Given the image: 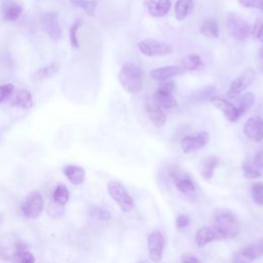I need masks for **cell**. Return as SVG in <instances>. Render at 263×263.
<instances>
[{
  "instance_id": "7",
  "label": "cell",
  "mask_w": 263,
  "mask_h": 263,
  "mask_svg": "<svg viewBox=\"0 0 263 263\" xmlns=\"http://www.w3.org/2000/svg\"><path fill=\"white\" fill-rule=\"evenodd\" d=\"M175 83L167 81L163 83L152 96L153 102L158 105L162 110H172L177 107L178 103L173 95Z\"/></svg>"
},
{
  "instance_id": "45",
  "label": "cell",
  "mask_w": 263,
  "mask_h": 263,
  "mask_svg": "<svg viewBox=\"0 0 263 263\" xmlns=\"http://www.w3.org/2000/svg\"><path fill=\"white\" fill-rule=\"evenodd\" d=\"M258 57H259V59H260L261 61H263V45L260 47V49H259V51H258Z\"/></svg>"
},
{
  "instance_id": "18",
  "label": "cell",
  "mask_w": 263,
  "mask_h": 263,
  "mask_svg": "<svg viewBox=\"0 0 263 263\" xmlns=\"http://www.w3.org/2000/svg\"><path fill=\"white\" fill-rule=\"evenodd\" d=\"M63 173L67 177V179L74 185H80L84 182L85 171L81 166L67 164L63 167Z\"/></svg>"
},
{
  "instance_id": "11",
  "label": "cell",
  "mask_w": 263,
  "mask_h": 263,
  "mask_svg": "<svg viewBox=\"0 0 263 263\" xmlns=\"http://www.w3.org/2000/svg\"><path fill=\"white\" fill-rule=\"evenodd\" d=\"M256 72L253 69L243 70L234 80L230 83L228 93L229 95H238L248 88L255 80Z\"/></svg>"
},
{
  "instance_id": "24",
  "label": "cell",
  "mask_w": 263,
  "mask_h": 263,
  "mask_svg": "<svg viewBox=\"0 0 263 263\" xmlns=\"http://www.w3.org/2000/svg\"><path fill=\"white\" fill-rule=\"evenodd\" d=\"M59 72V65L57 63H51L50 65H47L43 68L37 69L32 74V79L35 81H42L48 78H51Z\"/></svg>"
},
{
  "instance_id": "4",
  "label": "cell",
  "mask_w": 263,
  "mask_h": 263,
  "mask_svg": "<svg viewBox=\"0 0 263 263\" xmlns=\"http://www.w3.org/2000/svg\"><path fill=\"white\" fill-rule=\"evenodd\" d=\"M107 189L111 198L118 204L122 212L127 213L133 209L134 200L119 182L109 181L107 184Z\"/></svg>"
},
{
  "instance_id": "46",
  "label": "cell",
  "mask_w": 263,
  "mask_h": 263,
  "mask_svg": "<svg viewBox=\"0 0 263 263\" xmlns=\"http://www.w3.org/2000/svg\"><path fill=\"white\" fill-rule=\"evenodd\" d=\"M260 69H261V72H262V74H263V64L261 65V67H260Z\"/></svg>"
},
{
  "instance_id": "10",
  "label": "cell",
  "mask_w": 263,
  "mask_h": 263,
  "mask_svg": "<svg viewBox=\"0 0 263 263\" xmlns=\"http://www.w3.org/2000/svg\"><path fill=\"white\" fill-rule=\"evenodd\" d=\"M245 136L252 141L260 142L263 140V118L254 115L249 117L242 127Z\"/></svg>"
},
{
  "instance_id": "6",
  "label": "cell",
  "mask_w": 263,
  "mask_h": 263,
  "mask_svg": "<svg viewBox=\"0 0 263 263\" xmlns=\"http://www.w3.org/2000/svg\"><path fill=\"white\" fill-rule=\"evenodd\" d=\"M138 49L146 57H165L173 52V47L155 39H144L138 42Z\"/></svg>"
},
{
  "instance_id": "20",
  "label": "cell",
  "mask_w": 263,
  "mask_h": 263,
  "mask_svg": "<svg viewBox=\"0 0 263 263\" xmlns=\"http://www.w3.org/2000/svg\"><path fill=\"white\" fill-rule=\"evenodd\" d=\"M214 240H218V236L213 227H202L197 231L195 235V242L199 248H202L206 243Z\"/></svg>"
},
{
  "instance_id": "2",
  "label": "cell",
  "mask_w": 263,
  "mask_h": 263,
  "mask_svg": "<svg viewBox=\"0 0 263 263\" xmlns=\"http://www.w3.org/2000/svg\"><path fill=\"white\" fill-rule=\"evenodd\" d=\"M218 239L235 238L240 231V225L236 217L229 211L221 210L215 214L214 225Z\"/></svg>"
},
{
  "instance_id": "31",
  "label": "cell",
  "mask_w": 263,
  "mask_h": 263,
  "mask_svg": "<svg viewBox=\"0 0 263 263\" xmlns=\"http://www.w3.org/2000/svg\"><path fill=\"white\" fill-rule=\"evenodd\" d=\"M69 197L70 194L67 186L64 184H59L53 191V202L64 206L68 202Z\"/></svg>"
},
{
  "instance_id": "22",
  "label": "cell",
  "mask_w": 263,
  "mask_h": 263,
  "mask_svg": "<svg viewBox=\"0 0 263 263\" xmlns=\"http://www.w3.org/2000/svg\"><path fill=\"white\" fill-rule=\"evenodd\" d=\"M219 163V159L218 157L214 156V155H210L206 156L202 161H201V167H200V175L201 177L205 180L209 181L212 179L215 168L217 167Z\"/></svg>"
},
{
  "instance_id": "35",
  "label": "cell",
  "mask_w": 263,
  "mask_h": 263,
  "mask_svg": "<svg viewBox=\"0 0 263 263\" xmlns=\"http://www.w3.org/2000/svg\"><path fill=\"white\" fill-rule=\"evenodd\" d=\"M242 172L246 178L248 179H258L261 177V173L257 171L251 163L248 161H245L242 163Z\"/></svg>"
},
{
  "instance_id": "13",
  "label": "cell",
  "mask_w": 263,
  "mask_h": 263,
  "mask_svg": "<svg viewBox=\"0 0 263 263\" xmlns=\"http://www.w3.org/2000/svg\"><path fill=\"white\" fill-rule=\"evenodd\" d=\"M165 245V239L160 231H153L148 237L149 258L152 262L158 263L162 257V251Z\"/></svg>"
},
{
  "instance_id": "29",
  "label": "cell",
  "mask_w": 263,
  "mask_h": 263,
  "mask_svg": "<svg viewBox=\"0 0 263 263\" xmlns=\"http://www.w3.org/2000/svg\"><path fill=\"white\" fill-rule=\"evenodd\" d=\"M180 66L184 70V72L194 71L202 67V61L198 54H190L182 61Z\"/></svg>"
},
{
  "instance_id": "9",
  "label": "cell",
  "mask_w": 263,
  "mask_h": 263,
  "mask_svg": "<svg viewBox=\"0 0 263 263\" xmlns=\"http://www.w3.org/2000/svg\"><path fill=\"white\" fill-rule=\"evenodd\" d=\"M210 135L206 132H201L196 135L186 136L181 141V148L184 153H191L193 151L202 149L209 143Z\"/></svg>"
},
{
  "instance_id": "28",
  "label": "cell",
  "mask_w": 263,
  "mask_h": 263,
  "mask_svg": "<svg viewBox=\"0 0 263 263\" xmlns=\"http://www.w3.org/2000/svg\"><path fill=\"white\" fill-rule=\"evenodd\" d=\"M216 93V87L214 85H206L196 91H194L190 99L192 102H203V101H210L211 98H213Z\"/></svg>"
},
{
  "instance_id": "23",
  "label": "cell",
  "mask_w": 263,
  "mask_h": 263,
  "mask_svg": "<svg viewBox=\"0 0 263 263\" xmlns=\"http://www.w3.org/2000/svg\"><path fill=\"white\" fill-rule=\"evenodd\" d=\"M12 106H17L23 109H30L34 105V100L31 92L27 89H20L14 99L11 101Z\"/></svg>"
},
{
  "instance_id": "3",
  "label": "cell",
  "mask_w": 263,
  "mask_h": 263,
  "mask_svg": "<svg viewBox=\"0 0 263 263\" xmlns=\"http://www.w3.org/2000/svg\"><path fill=\"white\" fill-rule=\"evenodd\" d=\"M44 205V200L41 193L37 190L27 194L21 203L22 214L29 219H36L40 216Z\"/></svg>"
},
{
  "instance_id": "42",
  "label": "cell",
  "mask_w": 263,
  "mask_h": 263,
  "mask_svg": "<svg viewBox=\"0 0 263 263\" xmlns=\"http://www.w3.org/2000/svg\"><path fill=\"white\" fill-rule=\"evenodd\" d=\"M232 263H252V261L247 259L239 251H237L233 254Z\"/></svg>"
},
{
  "instance_id": "41",
  "label": "cell",
  "mask_w": 263,
  "mask_h": 263,
  "mask_svg": "<svg viewBox=\"0 0 263 263\" xmlns=\"http://www.w3.org/2000/svg\"><path fill=\"white\" fill-rule=\"evenodd\" d=\"M189 223H190V219L187 215H180V216H178V218L176 220V226L179 229L185 228L186 226L189 225Z\"/></svg>"
},
{
  "instance_id": "25",
  "label": "cell",
  "mask_w": 263,
  "mask_h": 263,
  "mask_svg": "<svg viewBox=\"0 0 263 263\" xmlns=\"http://www.w3.org/2000/svg\"><path fill=\"white\" fill-rule=\"evenodd\" d=\"M199 32L206 38L216 39L219 37V25L214 18H206L202 22Z\"/></svg>"
},
{
  "instance_id": "17",
  "label": "cell",
  "mask_w": 263,
  "mask_h": 263,
  "mask_svg": "<svg viewBox=\"0 0 263 263\" xmlns=\"http://www.w3.org/2000/svg\"><path fill=\"white\" fill-rule=\"evenodd\" d=\"M172 177L174 179L175 185L176 187L185 194H190L195 190V185L193 183V181L191 180V178L186 175V174H182V173H178L177 171L172 173Z\"/></svg>"
},
{
  "instance_id": "16",
  "label": "cell",
  "mask_w": 263,
  "mask_h": 263,
  "mask_svg": "<svg viewBox=\"0 0 263 263\" xmlns=\"http://www.w3.org/2000/svg\"><path fill=\"white\" fill-rule=\"evenodd\" d=\"M145 5L148 8V12L153 17H162L167 14L172 7L171 0H146Z\"/></svg>"
},
{
  "instance_id": "12",
  "label": "cell",
  "mask_w": 263,
  "mask_h": 263,
  "mask_svg": "<svg viewBox=\"0 0 263 263\" xmlns=\"http://www.w3.org/2000/svg\"><path fill=\"white\" fill-rule=\"evenodd\" d=\"M210 102L218 109L220 110L223 115L225 116V118L230 121V122H235L239 119L240 114L239 111L237 109V107L232 104L231 102L227 101L224 98L218 97V96H214L213 98L210 99Z\"/></svg>"
},
{
  "instance_id": "33",
  "label": "cell",
  "mask_w": 263,
  "mask_h": 263,
  "mask_svg": "<svg viewBox=\"0 0 263 263\" xmlns=\"http://www.w3.org/2000/svg\"><path fill=\"white\" fill-rule=\"evenodd\" d=\"M82 25V21L81 20H76L71 28H70V31H69V36H70V43L72 45V47L74 48H77L79 46V41H78V38H77V32L79 30V28L81 27Z\"/></svg>"
},
{
  "instance_id": "19",
  "label": "cell",
  "mask_w": 263,
  "mask_h": 263,
  "mask_svg": "<svg viewBox=\"0 0 263 263\" xmlns=\"http://www.w3.org/2000/svg\"><path fill=\"white\" fill-rule=\"evenodd\" d=\"M239 252L250 261L263 257V239L245 246Z\"/></svg>"
},
{
  "instance_id": "14",
  "label": "cell",
  "mask_w": 263,
  "mask_h": 263,
  "mask_svg": "<svg viewBox=\"0 0 263 263\" xmlns=\"http://www.w3.org/2000/svg\"><path fill=\"white\" fill-rule=\"evenodd\" d=\"M182 73H184V70L181 68L180 65H178V66H163V67L154 68L149 72V75L154 80L164 81L166 79L176 77Z\"/></svg>"
},
{
  "instance_id": "15",
  "label": "cell",
  "mask_w": 263,
  "mask_h": 263,
  "mask_svg": "<svg viewBox=\"0 0 263 263\" xmlns=\"http://www.w3.org/2000/svg\"><path fill=\"white\" fill-rule=\"evenodd\" d=\"M145 109L148 114V117L150 121L156 126V127H161L165 124L166 122V115L164 111L156 105L153 100H148L145 104Z\"/></svg>"
},
{
  "instance_id": "38",
  "label": "cell",
  "mask_w": 263,
  "mask_h": 263,
  "mask_svg": "<svg viewBox=\"0 0 263 263\" xmlns=\"http://www.w3.org/2000/svg\"><path fill=\"white\" fill-rule=\"evenodd\" d=\"M238 3L246 8H255L263 12V0H238Z\"/></svg>"
},
{
  "instance_id": "32",
  "label": "cell",
  "mask_w": 263,
  "mask_h": 263,
  "mask_svg": "<svg viewBox=\"0 0 263 263\" xmlns=\"http://www.w3.org/2000/svg\"><path fill=\"white\" fill-rule=\"evenodd\" d=\"M70 2L72 5L83 9L87 15L93 16L96 13L97 1L95 0H70Z\"/></svg>"
},
{
  "instance_id": "5",
  "label": "cell",
  "mask_w": 263,
  "mask_h": 263,
  "mask_svg": "<svg viewBox=\"0 0 263 263\" xmlns=\"http://www.w3.org/2000/svg\"><path fill=\"white\" fill-rule=\"evenodd\" d=\"M226 26L230 35L238 41L246 40L252 34V27L250 24L234 13L227 14Z\"/></svg>"
},
{
  "instance_id": "37",
  "label": "cell",
  "mask_w": 263,
  "mask_h": 263,
  "mask_svg": "<svg viewBox=\"0 0 263 263\" xmlns=\"http://www.w3.org/2000/svg\"><path fill=\"white\" fill-rule=\"evenodd\" d=\"M90 213L91 215H93L96 218L100 220H109L111 218L110 212L101 206H92L90 210Z\"/></svg>"
},
{
  "instance_id": "30",
  "label": "cell",
  "mask_w": 263,
  "mask_h": 263,
  "mask_svg": "<svg viewBox=\"0 0 263 263\" xmlns=\"http://www.w3.org/2000/svg\"><path fill=\"white\" fill-rule=\"evenodd\" d=\"M255 102H256V98L253 92L242 93L238 100V106H236L240 116L243 115L247 111H249L255 105Z\"/></svg>"
},
{
  "instance_id": "43",
  "label": "cell",
  "mask_w": 263,
  "mask_h": 263,
  "mask_svg": "<svg viewBox=\"0 0 263 263\" xmlns=\"http://www.w3.org/2000/svg\"><path fill=\"white\" fill-rule=\"evenodd\" d=\"M253 163L255 166L263 168V150L259 151L255 154V156L253 158Z\"/></svg>"
},
{
  "instance_id": "34",
  "label": "cell",
  "mask_w": 263,
  "mask_h": 263,
  "mask_svg": "<svg viewBox=\"0 0 263 263\" xmlns=\"http://www.w3.org/2000/svg\"><path fill=\"white\" fill-rule=\"evenodd\" d=\"M252 198L257 204L263 205V183L257 182V183L253 184Z\"/></svg>"
},
{
  "instance_id": "21",
  "label": "cell",
  "mask_w": 263,
  "mask_h": 263,
  "mask_svg": "<svg viewBox=\"0 0 263 263\" xmlns=\"http://www.w3.org/2000/svg\"><path fill=\"white\" fill-rule=\"evenodd\" d=\"M12 259L15 263H35V257L30 253L24 243H16L12 253Z\"/></svg>"
},
{
  "instance_id": "39",
  "label": "cell",
  "mask_w": 263,
  "mask_h": 263,
  "mask_svg": "<svg viewBox=\"0 0 263 263\" xmlns=\"http://www.w3.org/2000/svg\"><path fill=\"white\" fill-rule=\"evenodd\" d=\"M14 86L11 83H6V84H1L0 85V103L4 102L13 91Z\"/></svg>"
},
{
  "instance_id": "40",
  "label": "cell",
  "mask_w": 263,
  "mask_h": 263,
  "mask_svg": "<svg viewBox=\"0 0 263 263\" xmlns=\"http://www.w3.org/2000/svg\"><path fill=\"white\" fill-rule=\"evenodd\" d=\"M63 213H64V206L60 205L55 202H54V204H50L48 208V215H50L54 218L62 216Z\"/></svg>"
},
{
  "instance_id": "1",
  "label": "cell",
  "mask_w": 263,
  "mask_h": 263,
  "mask_svg": "<svg viewBox=\"0 0 263 263\" xmlns=\"http://www.w3.org/2000/svg\"><path fill=\"white\" fill-rule=\"evenodd\" d=\"M118 80L125 91L136 95L143 88L144 72L135 64L124 63L118 74Z\"/></svg>"
},
{
  "instance_id": "27",
  "label": "cell",
  "mask_w": 263,
  "mask_h": 263,
  "mask_svg": "<svg viewBox=\"0 0 263 263\" xmlns=\"http://www.w3.org/2000/svg\"><path fill=\"white\" fill-rule=\"evenodd\" d=\"M22 12L23 7L21 4L13 1H8L3 9V18L8 22H13L20 17Z\"/></svg>"
},
{
  "instance_id": "26",
  "label": "cell",
  "mask_w": 263,
  "mask_h": 263,
  "mask_svg": "<svg viewBox=\"0 0 263 263\" xmlns=\"http://www.w3.org/2000/svg\"><path fill=\"white\" fill-rule=\"evenodd\" d=\"M193 0H177L175 4V16L177 21L185 20L193 9Z\"/></svg>"
},
{
  "instance_id": "8",
  "label": "cell",
  "mask_w": 263,
  "mask_h": 263,
  "mask_svg": "<svg viewBox=\"0 0 263 263\" xmlns=\"http://www.w3.org/2000/svg\"><path fill=\"white\" fill-rule=\"evenodd\" d=\"M40 24L43 31L53 41H58L62 38L63 32L59 23V15L55 11L43 12L40 16Z\"/></svg>"
},
{
  "instance_id": "36",
  "label": "cell",
  "mask_w": 263,
  "mask_h": 263,
  "mask_svg": "<svg viewBox=\"0 0 263 263\" xmlns=\"http://www.w3.org/2000/svg\"><path fill=\"white\" fill-rule=\"evenodd\" d=\"M256 40L263 43V20L257 18L254 26L252 27V34Z\"/></svg>"
},
{
  "instance_id": "44",
  "label": "cell",
  "mask_w": 263,
  "mask_h": 263,
  "mask_svg": "<svg viewBox=\"0 0 263 263\" xmlns=\"http://www.w3.org/2000/svg\"><path fill=\"white\" fill-rule=\"evenodd\" d=\"M182 263H200V261L196 257H194V256L184 255L182 257Z\"/></svg>"
}]
</instances>
